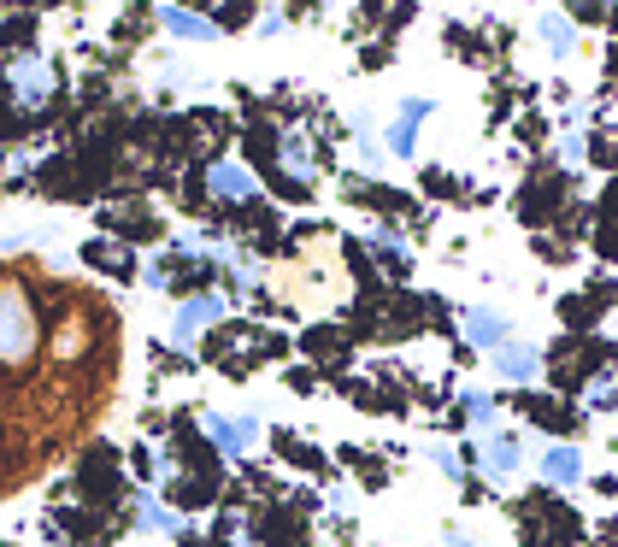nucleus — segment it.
<instances>
[{"label":"nucleus","mask_w":618,"mask_h":547,"mask_svg":"<svg viewBox=\"0 0 618 547\" xmlns=\"http://www.w3.org/2000/svg\"><path fill=\"white\" fill-rule=\"evenodd\" d=\"M41 353L36 300L18 277H0V371H24Z\"/></svg>","instance_id":"1"},{"label":"nucleus","mask_w":618,"mask_h":547,"mask_svg":"<svg viewBox=\"0 0 618 547\" xmlns=\"http://www.w3.org/2000/svg\"><path fill=\"white\" fill-rule=\"evenodd\" d=\"M7 95L24 112H48L53 95H60V71H53V60H41V53H18V60H7Z\"/></svg>","instance_id":"2"},{"label":"nucleus","mask_w":618,"mask_h":547,"mask_svg":"<svg viewBox=\"0 0 618 547\" xmlns=\"http://www.w3.org/2000/svg\"><path fill=\"white\" fill-rule=\"evenodd\" d=\"M200 430H207V448L236 465V459L254 448V436H260V419H254V412H207Z\"/></svg>","instance_id":"3"},{"label":"nucleus","mask_w":618,"mask_h":547,"mask_svg":"<svg viewBox=\"0 0 618 547\" xmlns=\"http://www.w3.org/2000/svg\"><path fill=\"white\" fill-rule=\"evenodd\" d=\"M224 312H230V300H224V295H189V300H177V319H171V341H177V348L189 353L200 330L219 324Z\"/></svg>","instance_id":"4"},{"label":"nucleus","mask_w":618,"mask_h":547,"mask_svg":"<svg viewBox=\"0 0 618 547\" xmlns=\"http://www.w3.org/2000/svg\"><path fill=\"white\" fill-rule=\"evenodd\" d=\"M207 195L219 200V207H254V200H260V183H254L248 165L212 160V165H207Z\"/></svg>","instance_id":"5"},{"label":"nucleus","mask_w":618,"mask_h":547,"mask_svg":"<svg viewBox=\"0 0 618 547\" xmlns=\"http://www.w3.org/2000/svg\"><path fill=\"white\" fill-rule=\"evenodd\" d=\"M430 112H436V100H430V95H407V100H400L390 136H383V148H390L395 160H412V153H419V129H424Z\"/></svg>","instance_id":"6"},{"label":"nucleus","mask_w":618,"mask_h":547,"mask_svg":"<svg viewBox=\"0 0 618 547\" xmlns=\"http://www.w3.org/2000/svg\"><path fill=\"white\" fill-rule=\"evenodd\" d=\"M489 365H495L507 383H536V371H542V348H536V341H512V336H507L495 353H489Z\"/></svg>","instance_id":"7"},{"label":"nucleus","mask_w":618,"mask_h":547,"mask_svg":"<svg viewBox=\"0 0 618 547\" xmlns=\"http://www.w3.org/2000/svg\"><path fill=\"white\" fill-rule=\"evenodd\" d=\"M519 465H524V442L512 436V430H489V436H483V471H489V477L507 483Z\"/></svg>","instance_id":"8"},{"label":"nucleus","mask_w":618,"mask_h":547,"mask_svg":"<svg viewBox=\"0 0 618 547\" xmlns=\"http://www.w3.org/2000/svg\"><path fill=\"white\" fill-rule=\"evenodd\" d=\"M459 324H466V341H471V348H483V353H495L500 341L512 336L507 312H489V307H466V319H459Z\"/></svg>","instance_id":"9"},{"label":"nucleus","mask_w":618,"mask_h":547,"mask_svg":"<svg viewBox=\"0 0 618 547\" xmlns=\"http://www.w3.org/2000/svg\"><path fill=\"white\" fill-rule=\"evenodd\" d=\"M131 518H136L141 530H153V536H183V530H189V524H183V512H177V507H165V500H153V488H141V495H136Z\"/></svg>","instance_id":"10"},{"label":"nucleus","mask_w":618,"mask_h":547,"mask_svg":"<svg viewBox=\"0 0 618 547\" xmlns=\"http://www.w3.org/2000/svg\"><path fill=\"white\" fill-rule=\"evenodd\" d=\"M536 471H542V483H548V488H571V483H583V453L571 448V442H559V448L542 453Z\"/></svg>","instance_id":"11"},{"label":"nucleus","mask_w":618,"mask_h":547,"mask_svg":"<svg viewBox=\"0 0 618 547\" xmlns=\"http://www.w3.org/2000/svg\"><path fill=\"white\" fill-rule=\"evenodd\" d=\"M160 24H165V36H177V41H219V24L200 18V12H189V7H165Z\"/></svg>","instance_id":"12"},{"label":"nucleus","mask_w":618,"mask_h":547,"mask_svg":"<svg viewBox=\"0 0 618 547\" xmlns=\"http://www.w3.org/2000/svg\"><path fill=\"white\" fill-rule=\"evenodd\" d=\"M536 36L548 41L554 60H571V53H578V30H571V12H542V18H536Z\"/></svg>","instance_id":"13"},{"label":"nucleus","mask_w":618,"mask_h":547,"mask_svg":"<svg viewBox=\"0 0 618 547\" xmlns=\"http://www.w3.org/2000/svg\"><path fill=\"white\" fill-rule=\"evenodd\" d=\"M83 348H89V324L71 312V319L60 324V336H53V359H77Z\"/></svg>","instance_id":"14"},{"label":"nucleus","mask_w":618,"mask_h":547,"mask_svg":"<svg viewBox=\"0 0 618 547\" xmlns=\"http://www.w3.org/2000/svg\"><path fill=\"white\" fill-rule=\"evenodd\" d=\"M119 248V241H89V248H83V259H89V265H100V271H112V277H131V253H112Z\"/></svg>","instance_id":"15"},{"label":"nucleus","mask_w":618,"mask_h":547,"mask_svg":"<svg viewBox=\"0 0 618 547\" xmlns=\"http://www.w3.org/2000/svg\"><path fill=\"white\" fill-rule=\"evenodd\" d=\"M354 160L366 171H383V160H390V148H378L371 141V119H359V141H354Z\"/></svg>","instance_id":"16"},{"label":"nucleus","mask_w":618,"mask_h":547,"mask_svg":"<svg viewBox=\"0 0 618 547\" xmlns=\"http://www.w3.org/2000/svg\"><path fill=\"white\" fill-rule=\"evenodd\" d=\"M277 171H295V177H312V153H307V141L289 136L283 141V153H277Z\"/></svg>","instance_id":"17"},{"label":"nucleus","mask_w":618,"mask_h":547,"mask_svg":"<svg viewBox=\"0 0 618 547\" xmlns=\"http://www.w3.org/2000/svg\"><path fill=\"white\" fill-rule=\"evenodd\" d=\"M613 7H618V0H566V12H571L578 24H601Z\"/></svg>","instance_id":"18"},{"label":"nucleus","mask_w":618,"mask_h":547,"mask_svg":"<svg viewBox=\"0 0 618 547\" xmlns=\"http://www.w3.org/2000/svg\"><path fill=\"white\" fill-rule=\"evenodd\" d=\"M466 419L478 424V430H495V400H489V395H478V388H471V395H466Z\"/></svg>","instance_id":"19"},{"label":"nucleus","mask_w":618,"mask_h":547,"mask_svg":"<svg viewBox=\"0 0 618 547\" xmlns=\"http://www.w3.org/2000/svg\"><path fill=\"white\" fill-rule=\"evenodd\" d=\"M424 453H430V465H442V477H454V483H459V453L448 448V442H430Z\"/></svg>","instance_id":"20"},{"label":"nucleus","mask_w":618,"mask_h":547,"mask_svg":"<svg viewBox=\"0 0 618 547\" xmlns=\"http://www.w3.org/2000/svg\"><path fill=\"white\" fill-rule=\"evenodd\" d=\"M254 30H260V36H283V30H289V18L271 7V12H260V18H254Z\"/></svg>","instance_id":"21"},{"label":"nucleus","mask_w":618,"mask_h":547,"mask_svg":"<svg viewBox=\"0 0 618 547\" xmlns=\"http://www.w3.org/2000/svg\"><path fill=\"white\" fill-rule=\"evenodd\" d=\"M442 547H478V542H466L459 530H448V536H442Z\"/></svg>","instance_id":"22"}]
</instances>
